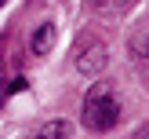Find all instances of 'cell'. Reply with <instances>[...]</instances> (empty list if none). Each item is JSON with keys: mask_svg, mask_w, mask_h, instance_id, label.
I'll use <instances>...</instances> for the list:
<instances>
[{"mask_svg": "<svg viewBox=\"0 0 149 139\" xmlns=\"http://www.w3.org/2000/svg\"><path fill=\"white\" fill-rule=\"evenodd\" d=\"M120 121V99L109 80H95L84 95V124L91 132H109Z\"/></svg>", "mask_w": 149, "mask_h": 139, "instance_id": "1", "label": "cell"}, {"mask_svg": "<svg viewBox=\"0 0 149 139\" xmlns=\"http://www.w3.org/2000/svg\"><path fill=\"white\" fill-rule=\"evenodd\" d=\"M106 62H109V51H106V44L98 37H84L77 44V70L84 77H98L106 70Z\"/></svg>", "mask_w": 149, "mask_h": 139, "instance_id": "2", "label": "cell"}, {"mask_svg": "<svg viewBox=\"0 0 149 139\" xmlns=\"http://www.w3.org/2000/svg\"><path fill=\"white\" fill-rule=\"evenodd\" d=\"M51 48H55V22H40L33 29V37H29V51L33 55H47Z\"/></svg>", "mask_w": 149, "mask_h": 139, "instance_id": "3", "label": "cell"}, {"mask_svg": "<svg viewBox=\"0 0 149 139\" xmlns=\"http://www.w3.org/2000/svg\"><path fill=\"white\" fill-rule=\"evenodd\" d=\"M40 135L44 139H62V135H69V124L65 121H47V124H40Z\"/></svg>", "mask_w": 149, "mask_h": 139, "instance_id": "4", "label": "cell"}, {"mask_svg": "<svg viewBox=\"0 0 149 139\" xmlns=\"http://www.w3.org/2000/svg\"><path fill=\"white\" fill-rule=\"evenodd\" d=\"M131 55H138V59H149V33H138L135 40H131Z\"/></svg>", "mask_w": 149, "mask_h": 139, "instance_id": "5", "label": "cell"}, {"mask_svg": "<svg viewBox=\"0 0 149 139\" xmlns=\"http://www.w3.org/2000/svg\"><path fill=\"white\" fill-rule=\"evenodd\" d=\"M91 7H109V4H116V0H87Z\"/></svg>", "mask_w": 149, "mask_h": 139, "instance_id": "6", "label": "cell"}, {"mask_svg": "<svg viewBox=\"0 0 149 139\" xmlns=\"http://www.w3.org/2000/svg\"><path fill=\"white\" fill-rule=\"evenodd\" d=\"M0 106H4V77H0Z\"/></svg>", "mask_w": 149, "mask_h": 139, "instance_id": "7", "label": "cell"}, {"mask_svg": "<svg viewBox=\"0 0 149 139\" xmlns=\"http://www.w3.org/2000/svg\"><path fill=\"white\" fill-rule=\"evenodd\" d=\"M0 4H4V0H0Z\"/></svg>", "mask_w": 149, "mask_h": 139, "instance_id": "8", "label": "cell"}]
</instances>
